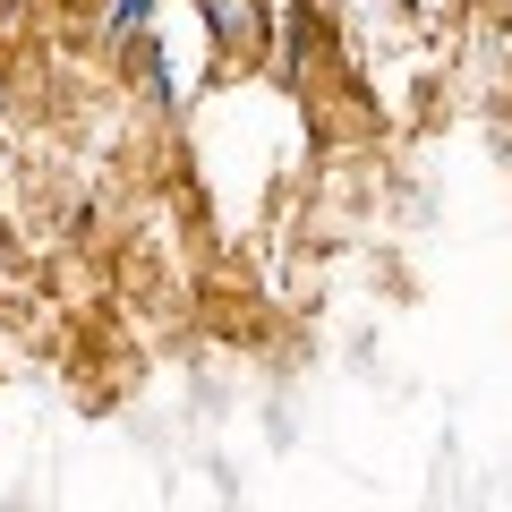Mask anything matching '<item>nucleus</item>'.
Here are the masks:
<instances>
[{
    "label": "nucleus",
    "mask_w": 512,
    "mask_h": 512,
    "mask_svg": "<svg viewBox=\"0 0 512 512\" xmlns=\"http://www.w3.org/2000/svg\"><path fill=\"white\" fill-rule=\"evenodd\" d=\"M504 9H512V0H504Z\"/></svg>",
    "instance_id": "3"
},
{
    "label": "nucleus",
    "mask_w": 512,
    "mask_h": 512,
    "mask_svg": "<svg viewBox=\"0 0 512 512\" xmlns=\"http://www.w3.org/2000/svg\"><path fill=\"white\" fill-rule=\"evenodd\" d=\"M146 26H154V0H111L103 9V43H128V52H137Z\"/></svg>",
    "instance_id": "2"
},
{
    "label": "nucleus",
    "mask_w": 512,
    "mask_h": 512,
    "mask_svg": "<svg viewBox=\"0 0 512 512\" xmlns=\"http://www.w3.org/2000/svg\"><path fill=\"white\" fill-rule=\"evenodd\" d=\"M205 9V43H214V60H256L265 52V9H256V0H197Z\"/></svg>",
    "instance_id": "1"
}]
</instances>
